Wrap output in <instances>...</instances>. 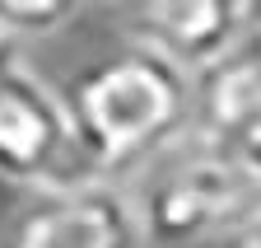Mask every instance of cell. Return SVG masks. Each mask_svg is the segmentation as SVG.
<instances>
[{
	"label": "cell",
	"instance_id": "9c48e42d",
	"mask_svg": "<svg viewBox=\"0 0 261 248\" xmlns=\"http://www.w3.org/2000/svg\"><path fill=\"white\" fill-rule=\"evenodd\" d=\"M228 248H261V215H256L252 225H243V230L228 234Z\"/></svg>",
	"mask_w": 261,
	"mask_h": 248
},
{
	"label": "cell",
	"instance_id": "3957f363",
	"mask_svg": "<svg viewBox=\"0 0 261 248\" xmlns=\"http://www.w3.org/2000/svg\"><path fill=\"white\" fill-rule=\"evenodd\" d=\"M261 215V197L247 188V178L233 169V160L187 136V145L173 154L163 173L149 183L140 201V220L149 243H201L215 234H233Z\"/></svg>",
	"mask_w": 261,
	"mask_h": 248
},
{
	"label": "cell",
	"instance_id": "8992f818",
	"mask_svg": "<svg viewBox=\"0 0 261 248\" xmlns=\"http://www.w3.org/2000/svg\"><path fill=\"white\" fill-rule=\"evenodd\" d=\"M261 122V33L247 28L238 42L191 71V136L228 141Z\"/></svg>",
	"mask_w": 261,
	"mask_h": 248
},
{
	"label": "cell",
	"instance_id": "30bf717a",
	"mask_svg": "<svg viewBox=\"0 0 261 248\" xmlns=\"http://www.w3.org/2000/svg\"><path fill=\"white\" fill-rule=\"evenodd\" d=\"M14 47H19V42H10V38H0V61H5V56H10Z\"/></svg>",
	"mask_w": 261,
	"mask_h": 248
},
{
	"label": "cell",
	"instance_id": "52a82bcc",
	"mask_svg": "<svg viewBox=\"0 0 261 248\" xmlns=\"http://www.w3.org/2000/svg\"><path fill=\"white\" fill-rule=\"evenodd\" d=\"M80 10V0H0V38L28 42L47 38Z\"/></svg>",
	"mask_w": 261,
	"mask_h": 248
},
{
	"label": "cell",
	"instance_id": "5b68a950",
	"mask_svg": "<svg viewBox=\"0 0 261 248\" xmlns=\"http://www.w3.org/2000/svg\"><path fill=\"white\" fill-rule=\"evenodd\" d=\"M256 0H130L136 38L196 71L252 28Z\"/></svg>",
	"mask_w": 261,
	"mask_h": 248
},
{
	"label": "cell",
	"instance_id": "6da1fadb",
	"mask_svg": "<svg viewBox=\"0 0 261 248\" xmlns=\"http://www.w3.org/2000/svg\"><path fill=\"white\" fill-rule=\"evenodd\" d=\"M70 112L98 178H117L191 136V71L130 38L70 89Z\"/></svg>",
	"mask_w": 261,
	"mask_h": 248
},
{
	"label": "cell",
	"instance_id": "ba28073f",
	"mask_svg": "<svg viewBox=\"0 0 261 248\" xmlns=\"http://www.w3.org/2000/svg\"><path fill=\"white\" fill-rule=\"evenodd\" d=\"M210 145H219L228 160H233V169L247 178V188L261 197V122L243 127L238 136H228V141H210Z\"/></svg>",
	"mask_w": 261,
	"mask_h": 248
},
{
	"label": "cell",
	"instance_id": "8fae6325",
	"mask_svg": "<svg viewBox=\"0 0 261 248\" xmlns=\"http://www.w3.org/2000/svg\"><path fill=\"white\" fill-rule=\"evenodd\" d=\"M252 28H256V33H261V0H256V5H252Z\"/></svg>",
	"mask_w": 261,
	"mask_h": 248
},
{
	"label": "cell",
	"instance_id": "7a4b0ae2",
	"mask_svg": "<svg viewBox=\"0 0 261 248\" xmlns=\"http://www.w3.org/2000/svg\"><path fill=\"white\" fill-rule=\"evenodd\" d=\"M89 178L98 173L84 154L70 99H61L14 47L0 61V183L38 197Z\"/></svg>",
	"mask_w": 261,
	"mask_h": 248
},
{
	"label": "cell",
	"instance_id": "277c9868",
	"mask_svg": "<svg viewBox=\"0 0 261 248\" xmlns=\"http://www.w3.org/2000/svg\"><path fill=\"white\" fill-rule=\"evenodd\" d=\"M5 248H149V234L140 206L117 192L112 178H89L38 192L19 211Z\"/></svg>",
	"mask_w": 261,
	"mask_h": 248
}]
</instances>
